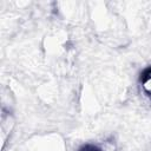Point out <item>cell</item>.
<instances>
[{
    "mask_svg": "<svg viewBox=\"0 0 151 151\" xmlns=\"http://www.w3.org/2000/svg\"><path fill=\"white\" fill-rule=\"evenodd\" d=\"M142 87L144 93L151 98V68H147L142 76Z\"/></svg>",
    "mask_w": 151,
    "mask_h": 151,
    "instance_id": "obj_1",
    "label": "cell"
},
{
    "mask_svg": "<svg viewBox=\"0 0 151 151\" xmlns=\"http://www.w3.org/2000/svg\"><path fill=\"white\" fill-rule=\"evenodd\" d=\"M79 151H101V150L96 145H85Z\"/></svg>",
    "mask_w": 151,
    "mask_h": 151,
    "instance_id": "obj_2",
    "label": "cell"
}]
</instances>
